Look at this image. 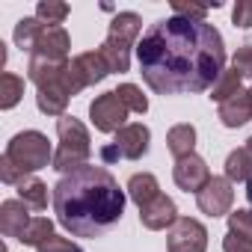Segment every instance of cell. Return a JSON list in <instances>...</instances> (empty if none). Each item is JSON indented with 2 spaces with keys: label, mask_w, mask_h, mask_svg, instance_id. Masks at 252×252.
I'll return each instance as SVG.
<instances>
[{
  "label": "cell",
  "mask_w": 252,
  "mask_h": 252,
  "mask_svg": "<svg viewBox=\"0 0 252 252\" xmlns=\"http://www.w3.org/2000/svg\"><path fill=\"white\" fill-rule=\"evenodd\" d=\"M137 63L146 86L158 95L205 92L225 71V42L214 24L172 15L143 33Z\"/></svg>",
  "instance_id": "obj_1"
},
{
  "label": "cell",
  "mask_w": 252,
  "mask_h": 252,
  "mask_svg": "<svg viewBox=\"0 0 252 252\" xmlns=\"http://www.w3.org/2000/svg\"><path fill=\"white\" fill-rule=\"evenodd\" d=\"M125 193L104 166H80L54 184L51 202L57 222L74 237H101L125 214Z\"/></svg>",
  "instance_id": "obj_2"
},
{
  "label": "cell",
  "mask_w": 252,
  "mask_h": 252,
  "mask_svg": "<svg viewBox=\"0 0 252 252\" xmlns=\"http://www.w3.org/2000/svg\"><path fill=\"white\" fill-rule=\"evenodd\" d=\"M140 30H143V21L137 12H119L110 27H107V39L104 45L98 48L101 57L107 60L110 65V74H122L131 68V51L140 45Z\"/></svg>",
  "instance_id": "obj_3"
},
{
  "label": "cell",
  "mask_w": 252,
  "mask_h": 252,
  "mask_svg": "<svg viewBox=\"0 0 252 252\" xmlns=\"http://www.w3.org/2000/svg\"><path fill=\"white\" fill-rule=\"evenodd\" d=\"M57 137H60V149L54 155V169L68 175L80 166L89 163V155H92V140H89V131L86 125L74 116H63L57 119Z\"/></svg>",
  "instance_id": "obj_4"
},
{
  "label": "cell",
  "mask_w": 252,
  "mask_h": 252,
  "mask_svg": "<svg viewBox=\"0 0 252 252\" xmlns=\"http://www.w3.org/2000/svg\"><path fill=\"white\" fill-rule=\"evenodd\" d=\"M18 169H21V175L27 178V175H33V172H39V169H45V166H54V149H51V143H48V137L42 134V131H21V134H15L9 143H6V152H3Z\"/></svg>",
  "instance_id": "obj_5"
},
{
  "label": "cell",
  "mask_w": 252,
  "mask_h": 252,
  "mask_svg": "<svg viewBox=\"0 0 252 252\" xmlns=\"http://www.w3.org/2000/svg\"><path fill=\"white\" fill-rule=\"evenodd\" d=\"M149 146H152V131L146 128L143 122H131L116 134V140L110 146L101 149V158L104 163H116L119 158L125 160H140L149 155Z\"/></svg>",
  "instance_id": "obj_6"
},
{
  "label": "cell",
  "mask_w": 252,
  "mask_h": 252,
  "mask_svg": "<svg viewBox=\"0 0 252 252\" xmlns=\"http://www.w3.org/2000/svg\"><path fill=\"white\" fill-rule=\"evenodd\" d=\"M128 113H131V110L125 107V101L119 98L116 89L98 95V98L89 104V119H92V125H95V131H101V134H119V131L125 128V119H128Z\"/></svg>",
  "instance_id": "obj_7"
},
{
  "label": "cell",
  "mask_w": 252,
  "mask_h": 252,
  "mask_svg": "<svg viewBox=\"0 0 252 252\" xmlns=\"http://www.w3.org/2000/svg\"><path fill=\"white\" fill-rule=\"evenodd\" d=\"M196 205L208 217H228L231 214V205H234V184L225 175H214L196 193Z\"/></svg>",
  "instance_id": "obj_8"
},
{
  "label": "cell",
  "mask_w": 252,
  "mask_h": 252,
  "mask_svg": "<svg viewBox=\"0 0 252 252\" xmlns=\"http://www.w3.org/2000/svg\"><path fill=\"white\" fill-rule=\"evenodd\" d=\"M166 252H208V228L193 217H178L166 234Z\"/></svg>",
  "instance_id": "obj_9"
},
{
  "label": "cell",
  "mask_w": 252,
  "mask_h": 252,
  "mask_svg": "<svg viewBox=\"0 0 252 252\" xmlns=\"http://www.w3.org/2000/svg\"><path fill=\"white\" fill-rule=\"evenodd\" d=\"M172 178H175V184H178L184 193H199L214 175H211L205 158H199V155L193 152V155L175 160V166H172Z\"/></svg>",
  "instance_id": "obj_10"
},
{
  "label": "cell",
  "mask_w": 252,
  "mask_h": 252,
  "mask_svg": "<svg viewBox=\"0 0 252 252\" xmlns=\"http://www.w3.org/2000/svg\"><path fill=\"white\" fill-rule=\"evenodd\" d=\"M140 222L149 228V231H163V228H172L178 222V208L169 196H158L152 205L140 208Z\"/></svg>",
  "instance_id": "obj_11"
},
{
  "label": "cell",
  "mask_w": 252,
  "mask_h": 252,
  "mask_svg": "<svg viewBox=\"0 0 252 252\" xmlns=\"http://www.w3.org/2000/svg\"><path fill=\"white\" fill-rule=\"evenodd\" d=\"M71 60H45V57H30L27 63V77L36 83V89L51 86V83H63L65 71H68Z\"/></svg>",
  "instance_id": "obj_12"
},
{
  "label": "cell",
  "mask_w": 252,
  "mask_h": 252,
  "mask_svg": "<svg viewBox=\"0 0 252 252\" xmlns=\"http://www.w3.org/2000/svg\"><path fill=\"white\" fill-rule=\"evenodd\" d=\"M68 48H71V39L63 27H45L33 54L30 57H45V60H68Z\"/></svg>",
  "instance_id": "obj_13"
},
{
  "label": "cell",
  "mask_w": 252,
  "mask_h": 252,
  "mask_svg": "<svg viewBox=\"0 0 252 252\" xmlns=\"http://www.w3.org/2000/svg\"><path fill=\"white\" fill-rule=\"evenodd\" d=\"M30 220H33L30 208L21 199H6L0 205V231H3V237H21Z\"/></svg>",
  "instance_id": "obj_14"
},
{
  "label": "cell",
  "mask_w": 252,
  "mask_h": 252,
  "mask_svg": "<svg viewBox=\"0 0 252 252\" xmlns=\"http://www.w3.org/2000/svg\"><path fill=\"white\" fill-rule=\"evenodd\" d=\"M71 65H74V71L80 74L83 86H95V83H101V80L110 74V65H107V60L101 57V51H83V54L71 57Z\"/></svg>",
  "instance_id": "obj_15"
},
{
  "label": "cell",
  "mask_w": 252,
  "mask_h": 252,
  "mask_svg": "<svg viewBox=\"0 0 252 252\" xmlns=\"http://www.w3.org/2000/svg\"><path fill=\"white\" fill-rule=\"evenodd\" d=\"M252 119V95L249 92H237L234 98H228L225 104H220V122L225 128H243Z\"/></svg>",
  "instance_id": "obj_16"
},
{
  "label": "cell",
  "mask_w": 252,
  "mask_h": 252,
  "mask_svg": "<svg viewBox=\"0 0 252 252\" xmlns=\"http://www.w3.org/2000/svg\"><path fill=\"white\" fill-rule=\"evenodd\" d=\"M128 199L137 205V208H146V205H152L158 196H160V184H158V178L152 175V172H137V175H131V181H128Z\"/></svg>",
  "instance_id": "obj_17"
},
{
  "label": "cell",
  "mask_w": 252,
  "mask_h": 252,
  "mask_svg": "<svg viewBox=\"0 0 252 252\" xmlns=\"http://www.w3.org/2000/svg\"><path fill=\"white\" fill-rule=\"evenodd\" d=\"M68 98H71V95L65 92L63 83H51V86L36 89V107H39L45 116L63 119V116H65V107H68Z\"/></svg>",
  "instance_id": "obj_18"
},
{
  "label": "cell",
  "mask_w": 252,
  "mask_h": 252,
  "mask_svg": "<svg viewBox=\"0 0 252 252\" xmlns=\"http://www.w3.org/2000/svg\"><path fill=\"white\" fill-rule=\"evenodd\" d=\"M166 149L172 152L175 160L193 155V149H196V128H193V125H187V122L169 128V134H166Z\"/></svg>",
  "instance_id": "obj_19"
},
{
  "label": "cell",
  "mask_w": 252,
  "mask_h": 252,
  "mask_svg": "<svg viewBox=\"0 0 252 252\" xmlns=\"http://www.w3.org/2000/svg\"><path fill=\"white\" fill-rule=\"evenodd\" d=\"M225 178H228L231 184L252 178V152H249L246 146L228 152V158H225Z\"/></svg>",
  "instance_id": "obj_20"
},
{
  "label": "cell",
  "mask_w": 252,
  "mask_h": 252,
  "mask_svg": "<svg viewBox=\"0 0 252 252\" xmlns=\"http://www.w3.org/2000/svg\"><path fill=\"white\" fill-rule=\"evenodd\" d=\"M18 199L27 208H33V211H45L48 208V184L39 181V178H33V175H27L18 184Z\"/></svg>",
  "instance_id": "obj_21"
},
{
  "label": "cell",
  "mask_w": 252,
  "mask_h": 252,
  "mask_svg": "<svg viewBox=\"0 0 252 252\" xmlns=\"http://www.w3.org/2000/svg\"><path fill=\"white\" fill-rule=\"evenodd\" d=\"M24 98V77L3 71L0 74V110H12Z\"/></svg>",
  "instance_id": "obj_22"
},
{
  "label": "cell",
  "mask_w": 252,
  "mask_h": 252,
  "mask_svg": "<svg viewBox=\"0 0 252 252\" xmlns=\"http://www.w3.org/2000/svg\"><path fill=\"white\" fill-rule=\"evenodd\" d=\"M54 237V222L48 220V217H33L30 222H27V228H24V234L18 237L24 246H33V249H39L42 243H48Z\"/></svg>",
  "instance_id": "obj_23"
},
{
  "label": "cell",
  "mask_w": 252,
  "mask_h": 252,
  "mask_svg": "<svg viewBox=\"0 0 252 252\" xmlns=\"http://www.w3.org/2000/svg\"><path fill=\"white\" fill-rule=\"evenodd\" d=\"M45 27H48V24H42L39 18H21V21L15 24V45H18L21 51L33 54V48H36V42H39V36H42Z\"/></svg>",
  "instance_id": "obj_24"
},
{
  "label": "cell",
  "mask_w": 252,
  "mask_h": 252,
  "mask_svg": "<svg viewBox=\"0 0 252 252\" xmlns=\"http://www.w3.org/2000/svg\"><path fill=\"white\" fill-rule=\"evenodd\" d=\"M240 83H243V77L234 71V68H225L222 74H220V80L211 86V101H217V104H225L228 98H234L237 92H240Z\"/></svg>",
  "instance_id": "obj_25"
},
{
  "label": "cell",
  "mask_w": 252,
  "mask_h": 252,
  "mask_svg": "<svg viewBox=\"0 0 252 252\" xmlns=\"http://www.w3.org/2000/svg\"><path fill=\"white\" fill-rule=\"evenodd\" d=\"M68 3H60V0H42V3L36 6V18L48 27H60L65 18H68Z\"/></svg>",
  "instance_id": "obj_26"
},
{
  "label": "cell",
  "mask_w": 252,
  "mask_h": 252,
  "mask_svg": "<svg viewBox=\"0 0 252 252\" xmlns=\"http://www.w3.org/2000/svg\"><path fill=\"white\" fill-rule=\"evenodd\" d=\"M116 92H119V98L125 101V107H128L131 113H146L149 110V98L143 95V89L137 83H122Z\"/></svg>",
  "instance_id": "obj_27"
},
{
  "label": "cell",
  "mask_w": 252,
  "mask_h": 252,
  "mask_svg": "<svg viewBox=\"0 0 252 252\" xmlns=\"http://www.w3.org/2000/svg\"><path fill=\"white\" fill-rule=\"evenodd\" d=\"M228 231L237 234V237L252 240V211H246V208L231 211V214H228Z\"/></svg>",
  "instance_id": "obj_28"
},
{
  "label": "cell",
  "mask_w": 252,
  "mask_h": 252,
  "mask_svg": "<svg viewBox=\"0 0 252 252\" xmlns=\"http://www.w3.org/2000/svg\"><path fill=\"white\" fill-rule=\"evenodd\" d=\"M231 68L240 74V77H252V42L249 45H240L231 57Z\"/></svg>",
  "instance_id": "obj_29"
},
{
  "label": "cell",
  "mask_w": 252,
  "mask_h": 252,
  "mask_svg": "<svg viewBox=\"0 0 252 252\" xmlns=\"http://www.w3.org/2000/svg\"><path fill=\"white\" fill-rule=\"evenodd\" d=\"M231 21L240 30H249L252 27V0H237L234 9H231Z\"/></svg>",
  "instance_id": "obj_30"
},
{
  "label": "cell",
  "mask_w": 252,
  "mask_h": 252,
  "mask_svg": "<svg viewBox=\"0 0 252 252\" xmlns=\"http://www.w3.org/2000/svg\"><path fill=\"white\" fill-rule=\"evenodd\" d=\"M172 15H181V18H193V21H205L208 18V6H199V3H172Z\"/></svg>",
  "instance_id": "obj_31"
},
{
  "label": "cell",
  "mask_w": 252,
  "mask_h": 252,
  "mask_svg": "<svg viewBox=\"0 0 252 252\" xmlns=\"http://www.w3.org/2000/svg\"><path fill=\"white\" fill-rule=\"evenodd\" d=\"M0 181H3V184H15V187H18V184L24 181L21 169H18V166H15V163H12V160L6 158V155L0 158Z\"/></svg>",
  "instance_id": "obj_32"
},
{
  "label": "cell",
  "mask_w": 252,
  "mask_h": 252,
  "mask_svg": "<svg viewBox=\"0 0 252 252\" xmlns=\"http://www.w3.org/2000/svg\"><path fill=\"white\" fill-rule=\"evenodd\" d=\"M39 252H83L77 243H71L68 237H60V234H54L48 243H42L39 246Z\"/></svg>",
  "instance_id": "obj_33"
},
{
  "label": "cell",
  "mask_w": 252,
  "mask_h": 252,
  "mask_svg": "<svg viewBox=\"0 0 252 252\" xmlns=\"http://www.w3.org/2000/svg\"><path fill=\"white\" fill-rule=\"evenodd\" d=\"M222 252H252V240L246 237H237V234H225L222 237Z\"/></svg>",
  "instance_id": "obj_34"
},
{
  "label": "cell",
  "mask_w": 252,
  "mask_h": 252,
  "mask_svg": "<svg viewBox=\"0 0 252 252\" xmlns=\"http://www.w3.org/2000/svg\"><path fill=\"white\" fill-rule=\"evenodd\" d=\"M246 199H249V205H252V178L246 181Z\"/></svg>",
  "instance_id": "obj_35"
},
{
  "label": "cell",
  "mask_w": 252,
  "mask_h": 252,
  "mask_svg": "<svg viewBox=\"0 0 252 252\" xmlns=\"http://www.w3.org/2000/svg\"><path fill=\"white\" fill-rule=\"evenodd\" d=\"M246 149H249V152H252V137H249V140H246Z\"/></svg>",
  "instance_id": "obj_36"
},
{
  "label": "cell",
  "mask_w": 252,
  "mask_h": 252,
  "mask_svg": "<svg viewBox=\"0 0 252 252\" xmlns=\"http://www.w3.org/2000/svg\"><path fill=\"white\" fill-rule=\"evenodd\" d=\"M249 95H252V89H249Z\"/></svg>",
  "instance_id": "obj_37"
}]
</instances>
